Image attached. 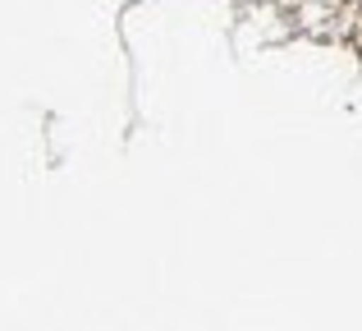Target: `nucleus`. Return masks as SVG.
Segmentation results:
<instances>
[]
</instances>
